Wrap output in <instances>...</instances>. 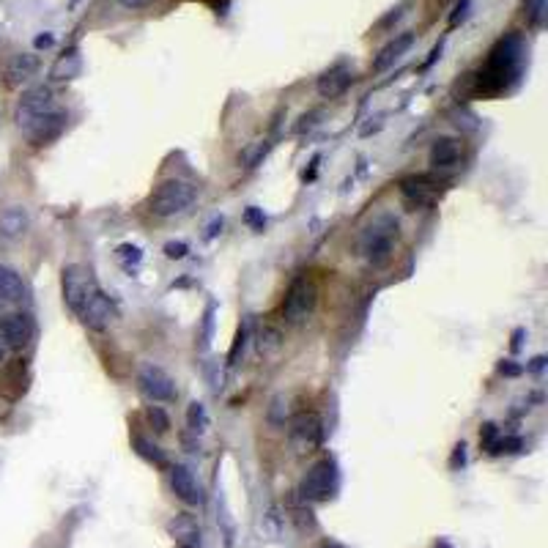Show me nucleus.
<instances>
[{"mask_svg":"<svg viewBox=\"0 0 548 548\" xmlns=\"http://www.w3.org/2000/svg\"><path fill=\"white\" fill-rule=\"evenodd\" d=\"M409 6H411V0H403V3H398V6H395L389 14H384V17H381L376 28H379V30H389V28H392V25H395V22L401 20L403 14H406V8H409Z\"/></svg>","mask_w":548,"mask_h":548,"instance_id":"31","label":"nucleus"},{"mask_svg":"<svg viewBox=\"0 0 548 548\" xmlns=\"http://www.w3.org/2000/svg\"><path fill=\"white\" fill-rule=\"evenodd\" d=\"M36 50H47V47H52L55 39H52V33H44V36H36Z\"/></svg>","mask_w":548,"mask_h":548,"instance_id":"39","label":"nucleus"},{"mask_svg":"<svg viewBox=\"0 0 548 548\" xmlns=\"http://www.w3.org/2000/svg\"><path fill=\"white\" fill-rule=\"evenodd\" d=\"M39 55H33V52H17L11 61H8V66H6V80H8V85H22V83H28L36 72H39Z\"/></svg>","mask_w":548,"mask_h":548,"instance_id":"19","label":"nucleus"},{"mask_svg":"<svg viewBox=\"0 0 548 548\" xmlns=\"http://www.w3.org/2000/svg\"><path fill=\"white\" fill-rule=\"evenodd\" d=\"M137 387H140V392L146 395L148 401L154 403L176 401V381L170 379V373L165 367H159L154 362L140 365V370H137Z\"/></svg>","mask_w":548,"mask_h":548,"instance_id":"7","label":"nucleus"},{"mask_svg":"<svg viewBox=\"0 0 548 548\" xmlns=\"http://www.w3.org/2000/svg\"><path fill=\"white\" fill-rule=\"evenodd\" d=\"M458 159H461V143L455 137H439L430 146V154H428V162L436 170L452 168Z\"/></svg>","mask_w":548,"mask_h":548,"instance_id":"20","label":"nucleus"},{"mask_svg":"<svg viewBox=\"0 0 548 548\" xmlns=\"http://www.w3.org/2000/svg\"><path fill=\"white\" fill-rule=\"evenodd\" d=\"M524 14L532 28H543L548 20V0H524Z\"/></svg>","mask_w":548,"mask_h":548,"instance_id":"25","label":"nucleus"},{"mask_svg":"<svg viewBox=\"0 0 548 548\" xmlns=\"http://www.w3.org/2000/svg\"><path fill=\"white\" fill-rule=\"evenodd\" d=\"M0 321H3V302H0Z\"/></svg>","mask_w":548,"mask_h":548,"instance_id":"47","label":"nucleus"},{"mask_svg":"<svg viewBox=\"0 0 548 548\" xmlns=\"http://www.w3.org/2000/svg\"><path fill=\"white\" fill-rule=\"evenodd\" d=\"M291 430V442L304 452V450H313L321 444L324 439V428H321V420H318L316 414H310V411H302V414H296L291 425H288Z\"/></svg>","mask_w":548,"mask_h":548,"instance_id":"12","label":"nucleus"},{"mask_svg":"<svg viewBox=\"0 0 548 548\" xmlns=\"http://www.w3.org/2000/svg\"><path fill=\"white\" fill-rule=\"evenodd\" d=\"M33 332H36V324L28 313L3 316V321H0V340L14 351H22L33 340Z\"/></svg>","mask_w":548,"mask_h":548,"instance_id":"11","label":"nucleus"},{"mask_svg":"<svg viewBox=\"0 0 548 548\" xmlns=\"http://www.w3.org/2000/svg\"><path fill=\"white\" fill-rule=\"evenodd\" d=\"M66 121H69V115H66L64 110H50V113H44L39 115L36 121H30L28 127H22V135L33 143V146H47L50 140H55L61 132L66 129Z\"/></svg>","mask_w":548,"mask_h":548,"instance_id":"10","label":"nucleus"},{"mask_svg":"<svg viewBox=\"0 0 548 548\" xmlns=\"http://www.w3.org/2000/svg\"><path fill=\"white\" fill-rule=\"evenodd\" d=\"M55 110V96L47 85H33L22 93L20 105H17V127H28L30 121H36L39 115Z\"/></svg>","mask_w":548,"mask_h":548,"instance_id":"9","label":"nucleus"},{"mask_svg":"<svg viewBox=\"0 0 548 548\" xmlns=\"http://www.w3.org/2000/svg\"><path fill=\"white\" fill-rule=\"evenodd\" d=\"M30 225V214L25 206H8V209L0 214V241L11 244V241H20L22 236L28 233Z\"/></svg>","mask_w":548,"mask_h":548,"instance_id":"15","label":"nucleus"},{"mask_svg":"<svg viewBox=\"0 0 548 548\" xmlns=\"http://www.w3.org/2000/svg\"><path fill=\"white\" fill-rule=\"evenodd\" d=\"M214 310H217V304L209 302V307H206V313H203V332H200V348L206 351L211 346V338H214Z\"/></svg>","mask_w":548,"mask_h":548,"instance_id":"27","label":"nucleus"},{"mask_svg":"<svg viewBox=\"0 0 548 548\" xmlns=\"http://www.w3.org/2000/svg\"><path fill=\"white\" fill-rule=\"evenodd\" d=\"M280 332L277 329H263L261 335H258V351L263 354V357H272V354H277L280 351Z\"/></svg>","mask_w":548,"mask_h":548,"instance_id":"26","label":"nucleus"},{"mask_svg":"<svg viewBox=\"0 0 548 548\" xmlns=\"http://www.w3.org/2000/svg\"><path fill=\"white\" fill-rule=\"evenodd\" d=\"M83 72V55L77 47H69L64 55L55 58V64L50 66V80L52 83H69L74 77H80Z\"/></svg>","mask_w":548,"mask_h":548,"instance_id":"18","label":"nucleus"},{"mask_svg":"<svg viewBox=\"0 0 548 548\" xmlns=\"http://www.w3.org/2000/svg\"><path fill=\"white\" fill-rule=\"evenodd\" d=\"M266 151H269V143H266V140H258V143H253V146L244 151V168H255V165L266 156Z\"/></svg>","mask_w":548,"mask_h":548,"instance_id":"29","label":"nucleus"},{"mask_svg":"<svg viewBox=\"0 0 548 548\" xmlns=\"http://www.w3.org/2000/svg\"><path fill=\"white\" fill-rule=\"evenodd\" d=\"M148 422L156 433H168L170 430V417L159 409V406H148Z\"/></svg>","mask_w":548,"mask_h":548,"instance_id":"28","label":"nucleus"},{"mask_svg":"<svg viewBox=\"0 0 548 548\" xmlns=\"http://www.w3.org/2000/svg\"><path fill=\"white\" fill-rule=\"evenodd\" d=\"M543 365H546V357H535L532 359V365H529V370L537 373V370H543Z\"/></svg>","mask_w":548,"mask_h":548,"instance_id":"43","label":"nucleus"},{"mask_svg":"<svg viewBox=\"0 0 548 548\" xmlns=\"http://www.w3.org/2000/svg\"><path fill=\"white\" fill-rule=\"evenodd\" d=\"M77 316H80V321H83L88 329L105 332L107 326L118 318V307H115V302H113V299L99 288V282H96V285L88 291V296L83 299Z\"/></svg>","mask_w":548,"mask_h":548,"instance_id":"6","label":"nucleus"},{"mask_svg":"<svg viewBox=\"0 0 548 548\" xmlns=\"http://www.w3.org/2000/svg\"><path fill=\"white\" fill-rule=\"evenodd\" d=\"M0 362H3V348H0Z\"/></svg>","mask_w":548,"mask_h":548,"instance_id":"48","label":"nucleus"},{"mask_svg":"<svg viewBox=\"0 0 548 548\" xmlns=\"http://www.w3.org/2000/svg\"><path fill=\"white\" fill-rule=\"evenodd\" d=\"M244 343H247V324L239 329V335H236V343H233V348H231V365H236V359H239V354L244 351Z\"/></svg>","mask_w":548,"mask_h":548,"instance_id":"36","label":"nucleus"},{"mask_svg":"<svg viewBox=\"0 0 548 548\" xmlns=\"http://www.w3.org/2000/svg\"><path fill=\"white\" fill-rule=\"evenodd\" d=\"M244 222H247L255 233H263V228H266V214L258 209V206H250V209L244 211Z\"/></svg>","mask_w":548,"mask_h":548,"instance_id":"32","label":"nucleus"},{"mask_svg":"<svg viewBox=\"0 0 548 548\" xmlns=\"http://www.w3.org/2000/svg\"><path fill=\"white\" fill-rule=\"evenodd\" d=\"M170 532H173V537H178V543H195L192 537H198V527H195L192 515H187V513L176 515V521L170 524Z\"/></svg>","mask_w":548,"mask_h":548,"instance_id":"24","label":"nucleus"},{"mask_svg":"<svg viewBox=\"0 0 548 548\" xmlns=\"http://www.w3.org/2000/svg\"><path fill=\"white\" fill-rule=\"evenodd\" d=\"M401 195L411 209H420V206L433 203L436 184H433L430 178H425V176H414V178H406V181H401Z\"/></svg>","mask_w":548,"mask_h":548,"instance_id":"17","label":"nucleus"},{"mask_svg":"<svg viewBox=\"0 0 548 548\" xmlns=\"http://www.w3.org/2000/svg\"><path fill=\"white\" fill-rule=\"evenodd\" d=\"M219 231H222V219H214L209 228H206V236H203V239H206V241H211V239H214V236H217Z\"/></svg>","mask_w":548,"mask_h":548,"instance_id":"40","label":"nucleus"},{"mask_svg":"<svg viewBox=\"0 0 548 548\" xmlns=\"http://www.w3.org/2000/svg\"><path fill=\"white\" fill-rule=\"evenodd\" d=\"M187 253H190V244H184V241H168L165 244V255L170 261H181V258H187Z\"/></svg>","mask_w":548,"mask_h":548,"instance_id":"35","label":"nucleus"},{"mask_svg":"<svg viewBox=\"0 0 548 548\" xmlns=\"http://www.w3.org/2000/svg\"><path fill=\"white\" fill-rule=\"evenodd\" d=\"M198 198V187L192 181L184 178H165L156 190L151 192L148 198V211L159 219H170V217H178L190 209Z\"/></svg>","mask_w":548,"mask_h":548,"instance_id":"3","label":"nucleus"},{"mask_svg":"<svg viewBox=\"0 0 548 548\" xmlns=\"http://www.w3.org/2000/svg\"><path fill=\"white\" fill-rule=\"evenodd\" d=\"M521 338H524V329H515V332H513V351L521 348Z\"/></svg>","mask_w":548,"mask_h":548,"instance_id":"44","label":"nucleus"},{"mask_svg":"<svg viewBox=\"0 0 548 548\" xmlns=\"http://www.w3.org/2000/svg\"><path fill=\"white\" fill-rule=\"evenodd\" d=\"M340 474L338 464L332 458H321L307 469V474L299 483V496L304 502H329L338 493Z\"/></svg>","mask_w":548,"mask_h":548,"instance_id":"4","label":"nucleus"},{"mask_svg":"<svg viewBox=\"0 0 548 548\" xmlns=\"http://www.w3.org/2000/svg\"><path fill=\"white\" fill-rule=\"evenodd\" d=\"M496 442H499V428H496L493 422H485L483 430H480V444H483V450H488V452L493 455Z\"/></svg>","mask_w":548,"mask_h":548,"instance_id":"30","label":"nucleus"},{"mask_svg":"<svg viewBox=\"0 0 548 548\" xmlns=\"http://www.w3.org/2000/svg\"><path fill=\"white\" fill-rule=\"evenodd\" d=\"M170 488H173V493H176V499H181L187 507H195L203 502V491H200V485L195 480V474H192L187 466L176 464L170 469Z\"/></svg>","mask_w":548,"mask_h":548,"instance_id":"14","label":"nucleus"},{"mask_svg":"<svg viewBox=\"0 0 548 548\" xmlns=\"http://www.w3.org/2000/svg\"><path fill=\"white\" fill-rule=\"evenodd\" d=\"M395 241H398V219L392 214H379L359 233V253L370 266L381 269L384 263H389Z\"/></svg>","mask_w":548,"mask_h":548,"instance_id":"2","label":"nucleus"},{"mask_svg":"<svg viewBox=\"0 0 548 548\" xmlns=\"http://www.w3.org/2000/svg\"><path fill=\"white\" fill-rule=\"evenodd\" d=\"M321 548H343V546H338V543H324Z\"/></svg>","mask_w":548,"mask_h":548,"instance_id":"45","label":"nucleus"},{"mask_svg":"<svg viewBox=\"0 0 548 548\" xmlns=\"http://www.w3.org/2000/svg\"><path fill=\"white\" fill-rule=\"evenodd\" d=\"M316 302H318V288L313 280L307 277H296L294 282L288 285L285 291V299H282V318L285 324H304L307 316L316 310Z\"/></svg>","mask_w":548,"mask_h":548,"instance_id":"5","label":"nucleus"},{"mask_svg":"<svg viewBox=\"0 0 548 548\" xmlns=\"http://www.w3.org/2000/svg\"><path fill=\"white\" fill-rule=\"evenodd\" d=\"M28 299V285L20 274L11 266L0 263V302H25Z\"/></svg>","mask_w":548,"mask_h":548,"instance_id":"21","label":"nucleus"},{"mask_svg":"<svg viewBox=\"0 0 548 548\" xmlns=\"http://www.w3.org/2000/svg\"><path fill=\"white\" fill-rule=\"evenodd\" d=\"M414 42H417V36H414V33H398V36H395V39H392V42L387 44L379 55L373 58V72L381 74V72H387L389 66H395L403 55L414 47Z\"/></svg>","mask_w":548,"mask_h":548,"instance_id":"16","label":"nucleus"},{"mask_svg":"<svg viewBox=\"0 0 548 548\" xmlns=\"http://www.w3.org/2000/svg\"><path fill=\"white\" fill-rule=\"evenodd\" d=\"M442 47H444V42H439V44H436V47H433V52H430V58L425 61V69H428V66H433V64H436V58H442Z\"/></svg>","mask_w":548,"mask_h":548,"instance_id":"41","label":"nucleus"},{"mask_svg":"<svg viewBox=\"0 0 548 548\" xmlns=\"http://www.w3.org/2000/svg\"><path fill=\"white\" fill-rule=\"evenodd\" d=\"M118 258L127 263V269H129V266H137V263L143 261V250L135 247V244H121V247H118Z\"/></svg>","mask_w":548,"mask_h":548,"instance_id":"33","label":"nucleus"},{"mask_svg":"<svg viewBox=\"0 0 548 548\" xmlns=\"http://www.w3.org/2000/svg\"><path fill=\"white\" fill-rule=\"evenodd\" d=\"M187 428H190L195 436H200L209 428V414H206V406L200 401H192L187 406Z\"/></svg>","mask_w":548,"mask_h":548,"instance_id":"23","label":"nucleus"},{"mask_svg":"<svg viewBox=\"0 0 548 548\" xmlns=\"http://www.w3.org/2000/svg\"><path fill=\"white\" fill-rule=\"evenodd\" d=\"M178 548H195V543H181Z\"/></svg>","mask_w":548,"mask_h":548,"instance_id":"46","label":"nucleus"},{"mask_svg":"<svg viewBox=\"0 0 548 548\" xmlns=\"http://www.w3.org/2000/svg\"><path fill=\"white\" fill-rule=\"evenodd\" d=\"M354 83V72L346 64H335L329 66L316 83V91L321 99H338L348 91V85Z\"/></svg>","mask_w":548,"mask_h":548,"instance_id":"13","label":"nucleus"},{"mask_svg":"<svg viewBox=\"0 0 548 548\" xmlns=\"http://www.w3.org/2000/svg\"><path fill=\"white\" fill-rule=\"evenodd\" d=\"M524 66H527V42L518 33H507L488 52V61L480 69V88L491 93L507 91L510 83H515L524 74Z\"/></svg>","mask_w":548,"mask_h":548,"instance_id":"1","label":"nucleus"},{"mask_svg":"<svg viewBox=\"0 0 548 548\" xmlns=\"http://www.w3.org/2000/svg\"><path fill=\"white\" fill-rule=\"evenodd\" d=\"M93 285H96V280H93V274L88 272L85 266H80V263L64 266V272H61V294H64V304L74 316H77L83 299Z\"/></svg>","mask_w":548,"mask_h":548,"instance_id":"8","label":"nucleus"},{"mask_svg":"<svg viewBox=\"0 0 548 548\" xmlns=\"http://www.w3.org/2000/svg\"><path fill=\"white\" fill-rule=\"evenodd\" d=\"M472 6H474V0H458V3H455V11L450 14V28H458L461 22H466Z\"/></svg>","mask_w":548,"mask_h":548,"instance_id":"34","label":"nucleus"},{"mask_svg":"<svg viewBox=\"0 0 548 548\" xmlns=\"http://www.w3.org/2000/svg\"><path fill=\"white\" fill-rule=\"evenodd\" d=\"M521 370H524V367H521V365H515L513 359H505V362L499 365V373H505V376H518Z\"/></svg>","mask_w":548,"mask_h":548,"instance_id":"38","label":"nucleus"},{"mask_svg":"<svg viewBox=\"0 0 548 548\" xmlns=\"http://www.w3.org/2000/svg\"><path fill=\"white\" fill-rule=\"evenodd\" d=\"M124 8H143V6H148L151 0H118Z\"/></svg>","mask_w":548,"mask_h":548,"instance_id":"42","label":"nucleus"},{"mask_svg":"<svg viewBox=\"0 0 548 548\" xmlns=\"http://www.w3.org/2000/svg\"><path fill=\"white\" fill-rule=\"evenodd\" d=\"M132 447H135V452H137L140 458H146L148 464L168 466V461H165V452H162L156 444H151L148 439H143V436H135V439H132Z\"/></svg>","mask_w":548,"mask_h":548,"instance_id":"22","label":"nucleus"},{"mask_svg":"<svg viewBox=\"0 0 548 548\" xmlns=\"http://www.w3.org/2000/svg\"><path fill=\"white\" fill-rule=\"evenodd\" d=\"M466 464V444L461 442L458 447H455V452H452V461H450V466L452 469H458V466H464Z\"/></svg>","mask_w":548,"mask_h":548,"instance_id":"37","label":"nucleus"}]
</instances>
